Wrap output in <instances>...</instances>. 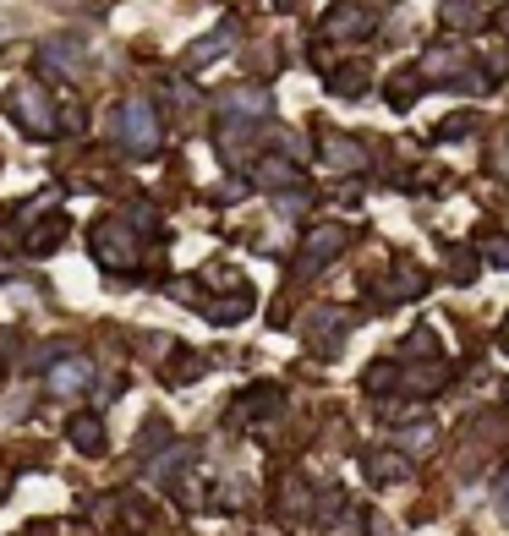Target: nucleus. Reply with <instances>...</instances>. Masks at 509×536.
<instances>
[{"instance_id":"obj_8","label":"nucleus","mask_w":509,"mask_h":536,"mask_svg":"<svg viewBox=\"0 0 509 536\" xmlns=\"http://www.w3.org/2000/svg\"><path fill=\"white\" fill-rule=\"evenodd\" d=\"M438 17L460 33H477L488 22V0H438Z\"/></svg>"},{"instance_id":"obj_18","label":"nucleus","mask_w":509,"mask_h":536,"mask_svg":"<svg viewBox=\"0 0 509 536\" xmlns=\"http://www.w3.org/2000/svg\"><path fill=\"white\" fill-rule=\"evenodd\" d=\"M165 438H170V422H159V416H154V422L137 433V449H143V460H148V454H165V449H159Z\"/></svg>"},{"instance_id":"obj_24","label":"nucleus","mask_w":509,"mask_h":536,"mask_svg":"<svg viewBox=\"0 0 509 536\" xmlns=\"http://www.w3.org/2000/svg\"><path fill=\"white\" fill-rule=\"evenodd\" d=\"M499 509H504V515H509V471L499 476Z\"/></svg>"},{"instance_id":"obj_23","label":"nucleus","mask_w":509,"mask_h":536,"mask_svg":"<svg viewBox=\"0 0 509 536\" xmlns=\"http://www.w3.org/2000/svg\"><path fill=\"white\" fill-rule=\"evenodd\" d=\"M367 526H373V536H400L395 526H389V520L384 515H373V520H367Z\"/></svg>"},{"instance_id":"obj_6","label":"nucleus","mask_w":509,"mask_h":536,"mask_svg":"<svg viewBox=\"0 0 509 536\" xmlns=\"http://www.w3.org/2000/svg\"><path fill=\"white\" fill-rule=\"evenodd\" d=\"M230 44H236V28H230V22H219V28L208 33V39L187 44V55H181V61H187V72H203V66H214L219 55L230 50Z\"/></svg>"},{"instance_id":"obj_7","label":"nucleus","mask_w":509,"mask_h":536,"mask_svg":"<svg viewBox=\"0 0 509 536\" xmlns=\"http://www.w3.org/2000/svg\"><path fill=\"white\" fill-rule=\"evenodd\" d=\"M263 115H269V93L263 88L225 93V104H219V121H263Z\"/></svg>"},{"instance_id":"obj_13","label":"nucleus","mask_w":509,"mask_h":536,"mask_svg":"<svg viewBox=\"0 0 509 536\" xmlns=\"http://www.w3.org/2000/svg\"><path fill=\"white\" fill-rule=\"evenodd\" d=\"M88 378H94V361H83V356L55 361V367H50V394H77Z\"/></svg>"},{"instance_id":"obj_4","label":"nucleus","mask_w":509,"mask_h":536,"mask_svg":"<svg viewBox=\"0 0 509 536\" xmlns=\"http://www.w3.org/2000/svg\"><path fill=\"white\" fill-rule=\"evenodd\" d=\"M345 241H351V230H345V225H318V230H307V241H302V258H296V268H302V274H312L318 263L340 258V252H345Z\"/></svg>"},{"instance_id":"obj_22","label":"nucleus","mask_w":509,"mask_h":536,"mask_svg":"<svg viewBox=\"0 0 509 536\" xmlns=\"http://www.w3.org/2000/svg\"><path fill=\"white\" fill-rule=\"evenodd\" d=\"M389 383H395V367H389V361H378V367L367 372V389L378 394V389H389Z\"/></svg>"},{"instance_id":"obj_26","label":"nucleus","mask_w":509,"mask_h":536,"mask_svg":"<svg viewBox=\"0 0 509 536\" xmlns=\"http://www.w3.org/2000/svg\"><path fill=\"white\" fill-rule=\"evenodd\" d=\"M0 33H6V28H0Z\"/></svg>"},{"instance_id":"obj_20","label":"nucleus","mask_w":509,"mask_h":536,"mask_svg":"<svg viewBox=\"0 0 509 536\" xmlns=\"http://www.w3.org/2000/svg\"><path fill=\"white\" fill-rule=\"evenodd\" d=\"M367 471H373L378 482H389V476H400V471H406V460H400V454H378V460L367 465Z\"/></svg>"},{"instance_id":"obj_5","label":"nucleus","mask_w":509,"mask_h":536,"mask_svg":"<svg viewBox=\"0 0 509 536\" xmlns=\"http://www.w3.org/2000/svg\"><path fill=\"white\" fill-rule=\"evenodd\" d=\"M318 154H323V165H334V170L367 165V148L356 143V137H345V132H323V137H318Z\"/></svg>"},{"instance_id":"obj_9","label":"nucleus","mask_w":509,"mask_h":536,"mask_svg":"<svg viewBox=\"0 0 509 536\" xmlns=\"http://www.w3.org/2000/svg\"><path fill=\"white\" fill-rule=\"evenodd\" d=\"M66 438H72L83 454H104V416L99 411H77L72 422H66Z\"/></svg>"},{"instance_id":"obj_21","label":"nucleus","mask_w":509,"mask_h":536,"mask_svg":"<svg viewBox=\"0 0 509 536\" xmlns=\"http://www.w3.org/2000/svg\"><path fill=\"white\" fill-rule=\"evenodd\" d=\"M482 258H488V263H499V268H509V236H493L488 247H482Z\"/></svg>"},{"instance_id":"obj_19","label":"nucleus","mask_w":509,"mask_h":536,"mask_svg":"<svg viewBox=\"0 0 509 536\" xmlns=\"http://www.w3.org/2000/svg\"><path fill=\"white\" fill-rule=\"evenodd\" d=\"M329 88H334V93H356V88H367V72H362V66H345V72H329Z\"/></svg>"},{"instance_id":"obj_1","label":"nucleus","mask_w":509,"mask_h":536,"mask_svg":"<svg viewBox=\"0 0 509 536\" xmlns=\"http://www.w3.org/2000/svg\"><path fill=\"white\" fill-rule=\"evenodd\" d=\"M6 110L28 137H55L61 132V110H55V99L33 83V77H17V83L6 88Z\"/></svg>"},{"instance_id":"obj_16","label":"nucleus","mask_w":509,"mask_h":536,"mask_svg":"<svg viewBox=\"0 0 509 536\" xmlns=\"http://www.w3.org/2000/svg\"><path fill=\"white\" fill-rule=\"evenodd\" d=\"M422 290H427V274H422V268H411L406 279H389V285H378V296H384V301H400V296H422Z\"/></svg>"},{"instance_id":"obj_15","label":"nucleus","mask_w":509,"mask_h":536,"mask_svg":"<svg viewBox=\"0 0 509 536\" xmlns=\"http://www.w3.org/2000/svg\"><path fill=\"white\" fill-rule=\"evenodd\" d=\"M61 241H66V219H39V225H33V236L22 241V252H28V258H50Z\"/></svg>"},{"instance_id":"obj_12","label":"nucleus","mask_w":509,"mask_h":536,"mask_svg":"<svg viewBox=\"0 0 509 536\" xmlns=\"http://www.w3.org/2000/svg\"><path fill=\"white\" fill-rule=\"evenodd\" d=\"M362 28H373V17H367L362 6H351V0H340V6L323 17V33H329V39H351V33H362Z\"/></svg>"},{"instance_id":"obj_10","label":"nucleus","mask_w":509,"mask_h":536,"mask_svg":"<svg viewBox=\"0 0 509 536\" xmlns=\"http://www.w3.org/2000/svg\"><path fill=\"white\" fill-rule=\"evenodd\" d=\"M460 72H466V55H460V50H427L416 77H422V83H455Z\"/></svg>"},{"instance_id":"obj_14","label":"nucleus","mask_w":509,"mask_h":536,"mask_svg":"<svg viewBox=\"0 0 509 536\" xmlns=\"http://www.w3.org/2000/svg\"><path fill=\"white\" fill-rule=\"evenodd\" d=\"M258 186H269V192H280V186H302V170L291 165V159H280V154H269V159H258Z\"/></svg>"},{"instance_id":"obj_17","label":"nucleus","mask_w":509,"mask_h":536,"mask_svg":"<svg viewBox=\"0 0 509 536\" xmlns=\"http://www.w3.org/2000/svg\"><path fill=\"white\" fill-rule=\"evenodd\" d=\"M44 66H61V72H83V61H77V44L50 39V44H44Z\"/></svg>"},{"instance_id":"obj_11","label":"nucleus","mask_w":509,"mask_h":536,"mask_svg":"<svg viewBox=\"0 0 509 536\" xmlns=\"http://www.w3.org/2000/svg\"><path fill=\"white\" fill-rule=\"evenodd\" d=\"M312 351H323V356H334L345 345V329H351V323H345V312H312Z\"/></svg>"},{"instance_id":"obj_25","label":"nucleus","mask_w":509,"mask_h":536,"mask_svg":"<svg viewBox=\"0 0 509 536\" xmlns=\"http://www.w3.org/2000/svg\"><path fill=\"white\" fill-rule=\"evenodd\" d=\"M504 33H509V11H504Z\"/></svg>"},{"instance_id":"obj_3","label":"nucleus","mask_w":509,"mask_h":536,"mask_svg":"<svg viewBox=\"0 0 509 536\" xmlns=\"http://www.w3.org/2000/svg\"><path fill=\"white\" fill-rule=\"evenodd\" d=\"M94 258L104 268H132L137 263V230L126 225V219H99L94 225Z\"/></svg>"},{"instance_id":"obj_2","label":"nucleus","mask_w":509,"mask_h":536,"mask_svg":"<svg viewBox=\"0 0 509 536\" xmlns=\"http://www.w3.org/2000/svg\"><path fill=\"white\" fill-rule=\"evenodd\" d=\"M115 132H121V148L126 154H154L159 148V115L148 99H126L115 110Z\"/></svg>"}]
</instances>
